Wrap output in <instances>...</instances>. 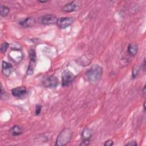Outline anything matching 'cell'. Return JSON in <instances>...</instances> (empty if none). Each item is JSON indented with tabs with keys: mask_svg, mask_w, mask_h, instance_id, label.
Masks as SVG:
<instances>
[{
	"mask_svg": "<svg viewBox=\"0 0 146 146\" xmlns=\"http://www.w3.org/2000/svg\"><path fill=\"white\" fill-rule=\"evenodd\" d=\"M42 83L45 87L55 88L58 84V80L53 75H49L43 78Z\"/></svg>",
	"mask_w": 146,
	"mask_h": 146,
	"instance_id": "5b68a950",
	"label": "cell"
},
{
	"mask_svg": "<svg viewBox=\"0 0 146 146\" xmlns=\"http://www.w3.org/2000/svg\"><path fill=\"white\" fill-rule=\"evenodd\" d=\"M137 74H138V70L134 68L133 69V71H132V76L133 78H135L136 77V76L137 75Z\"/></svg>",
	"mask_w": 146,
	"mask_h": 146,
	"instance_id": "603a6c76",
	"label": "cell"
},
{
	"mask_svg": "<svg viewBox=\"0 0 146 146\" xmlns=\"http://www.w3.org/2000/svg\"><path fill=\"white\" fill-rule=\"evenodd\" d=\"M29 54L30 62H35L36 59V53L35 50L34 49H30L29 51Z\"/></svg>",
	"mask_w": 146,
	"mask_h": 146,
	"instance_id": "2e32d148",
	"label": "cell"
},
{
	"mask_svg": "<svg viewBox=\"0 0 146 146\" xmlns=\"http://www.w3.org/2000/svg\"><path fill=\"white\" fill-rule=\"evenodd\" d=\"M19 23L22 27H30L34 26L35 24V20L33 17H28L20 21Z\"/></svg>",
	"mask_w": 146,
	"mask_h": 146,
	"instance_id": "30bf717a",
	"label": "cell"
},
{
	"mask_svg": "<svg viewBox=\"0 0 146 146\" xmlns=\"http://www.w3.org/2000/svg\"><path fill=\"white\" fill-rule=\"evenodd\" d=\"M137 145V143H136L135 141H134V140H133V141H129L128 143H127L125 144V145H131V146Z\"/></svg>",
	"mask_w": 146,
	"mask_h": 146,
	"instance_id": "cb8c5ba5",
	"label": "cell"
},
{
	"mask_svg": "<svg viewBox=\"0 0 146 146\" xmlns=\"http://www.w3.org/2000/svg\"><path fill=\"white\" fill-rule=\"evenodd\" d=\"M27 92V90L24 86H20L11 90V94L16 98H21Z\"/></svg>",
	"mask_w": 146,
	"mask_h": 146,
	"instance_id": "ba28073f",
	"label": "cell"
},
{
	"mask_svg": "<svg viewBox=\"0 0 146 146\" xmlns=\"http://www.w3.org/2000/svg\"><path fill=\"white\" fill-rule=\"evenodd\" d=\"M9 46V43H8L7 42H4L2 43V46H1V51L2 53H5V52L6 51V50H7V49Z\"/></svg>",
	"mask_w": 146,
	"mask_h": 146,
	"instance_id": "ac0fdd59",
	"label": "cell"
},
{
	"mask_svg": "<svg viewBox=\"0 0 146 146\" xmlns=\"http://www.w3.org/2000/svg\"><path fill=\"white\" fill-rule=\"evenodd\" d=\"M90 142V140L84 139V140H83V141H82V143H80V145H82V146H87L89 145Z\"/></svg>",
	"mask_w": 146,
	"mask_h": 146,
	"instance_id": "44dd1931",
	"label": "cell"
},
{
	"mask_svg": "<svg viewBox=\"0 0 146 146\" xmlns=\"http://www.w3.org/2000/svg\"><path fill=\"white\" fill-rule=\"evenodd\" d=\"M75 21L74 17H61L58 18L56 25L60 29H65L73 23Z\"/></svg>",
	"mask_w": 146,
	"mask_h": 146,
	"instance_id": "8992f818",
	"label": "cell"
},
{
	"mask_svg": "<svg viewBox=\"0 0 146 146\" xmlns=\"http://www.w3.org/2000/svg\"><path fill=\"white\" fill-rule=\"evenodd\" d=\"M145 102H144V103L143 104V107H144V111H145Z\"/></svg>",
	"mask_w": 146,
	"mask_h": 146,
	"instance_id": "484cf974",
	"label": "cell"
},
{
	"mask_svg": "<svg viewBox=\"0 0 146 146\" xmlns=\"http://www.w3.org/2000/svg\"><path fill=\"white\" fill-rule=\"evenodd\" d=\"M6 97V92H5V90H3L2 86L1 87V99H5Z\"/></svg>",
	"mask_w": 146,
	"mask_h": 146,
	"instance_id": "ffe728a7",
	"label": "cell"
},
{
	"mask_svg": "<svg viewBox=\"0 0 146 146\" xmlns=\"http://www.w3.org/2000/svg\"><path fill=\"white\" fill-rule=\"evenodd\" d=\"M113 143L112 140H108L104 143V145H106V146H111L113 145Z\"/></svg>",
	"mask_w": 146,
	"mask_h": 146,
	"instance_id": "7402d4cb",
	"label": "cell"
},
{
	"mask_svg": "<svg viewBox=\"0 0 146 146\" xmlns=\"http://www.w3.org/2000/svg\"><path fill=\"white\" fill-rule=\"evenodd\" d=\"M92 137V132L91 129L88 127H85L82 133V138L83 140L84 139H89Z\"/></svg>",
	"mask_w": 146,
	"mask_h": 146,
	"instance_id": "5bb4252c",
	"label": "cell"
},
{
	"mask_svg": "<svg viewBox=\"0 0 146 146\" xmlns=\"http://www.w3.org/2000/svg\"><path fill=\"white\" fill-rule=\"evenodd\" d=\"M2 72L3 74L7 77L9 76L11 73L12 68H13L11 64L5 61H3L2 64Z\"/></svg>",
	"mask_w": 146,
	"mask_h": 146,
	"instance_id": "8fae6325",
	"label": "cell"
},
{
	"mask_svg": "<svg viewBox=\"0 0 146 146\" xmlns=\"http://www.w3.org/2000/svg\"><path fill=\"white\" fill-rule=\"evenodd\" d=\"M79 5L76 1H72L67 3L62 7V10L64 12L70 13L78 10Z\"/></svg>",
	"mask_w": 146,
	"mask_h": 146,
	"instance_id": "9c48e42d",
	"label": "cell"
},
{
	"mask_svg": "<svg viewBox=\"0 0 146 146\" xmlns=\"http://www.w3.org/2000/svg\"><path fill=\"white\" fill-rule=\"evenodd\" d=\"M72 136V132L69 128L63 129L57 137L55 145L63 146L67 145L71 140Z\"/></svg>",
	"mask_w": 146,
	"mask_h": 146,
	"instance_id": "7a4b0ae2",
	"label": "cell"
},
{
	"mask_svg": "<svg viewBox=\"0 0 146 146\" xmlns=\"http://www.w3.org/2000/svg\"><path fill=\"white\" fill-rule=\"evenodd\" d=\"M58 18L53 14H46L38 18V22L44 25H48L56 23Z\"/></svg>",
	"mask_w": 146,
	"mask_h": 146,
	"instance_id": "3957f363",
	"label": "cell"
},
{
	"mask_svg": "<svg viewBox=\"0 0 146 146\" xmlns=\"http://www.w3.org/2000/svg\"><path fill=\"white\" fill-rule=\"evenodd\" d=\"M103 74V68L98 64H94L88 70L86 73L87 79L92 83H97L100 80Z\"/></svg>",
	"mask_w": 146,
	"mask_h": 146,
	"instance_id": "6da1fadb",
	"label": "cell"
},
{
	"mask_svg": "<svg viewBox=\"0 0 146 146\" xmlns=\"http://www.w3.org/2000/svg\"><path fill=\"white\" fill-rule=\"evenodd\" d=\"M9 58L14 62L18 63L22 59V54L19 50H11L9 54Z\"/></svg>",
	"mask_w": 146,
	"mask_h": 146,
	"instance_id": "52a82bcc",
	"label": "cell"
},
{
	"mask_svg": "<svg viewBox=\"0 0 146 146\" xmlns=\"http://www.w3.org/2000/svg\"><path fill=\"white\" fill-rule=\"evenodd\" d=\"M138 51V46L136 44L132 43L128 47V52L131 55H135Z\"/></svg>",
	"mask_w": 146,
	"mask_h": 146,
	"instance_id": "7c38bea8",
	"label": "cell"
},
{
	"mask_svg": "<svg viewBox=\"0 0 146 146\" xmlns=\"http://www.w3.org/2000/svg\"><path fill=\"white\" fill-rule=\"evenodd\" d=\"M143 94L145 95V85L144 86V88H143Z\"/></svg>",
	"mask_w": 146,
	"mask_h": 146,
	"instance_id": "d4e9b609",
	"label": "cell"
},
{
	"mask_svg": "<svg viewBox=\"0 0 146 146\" xmlns=\"http://www.w3.org/2000/svg\"><path fill=\"white\" fill-rule=\"evenodd\" d=\"M42 111V106L38 104L36 106V108H35V113L36 115H38L40 114V112Z\"/></svg>",
	"mask_w": 146,
	"mask_h": 146,
	"instance_id": "d6986e66",
	"label": "cell"
},
{
	"mask_svg": "<svg viewBox=\"0 0 146 146\" xmlns=\"http://www.w3.org/2000/svg\"><path fill=\"white\" fill-rule=\"evenodd\" d=\"M35 62H30L29 67H28V69L27 70V75H30L33 74V71H34V67H35Z\"/></svg>",
	"mask_w": 146,
	"mask_h": 146,
	"instance_id": "e0dca14e",
	"label": "cell"
},
{
	"mask_svg": "<svg viewBox=\"0 0 146 146\" xmlns=\"http://www.w3.org/2000/svg\"><path fill=\"white\" fill-rule=\"evenodd\" d=\"M74 75L69 70H65L62 75V86L66 87L69 86L74 79Z\"/></svg>",
	"mask_w": 146,
	"mask_h": 146,
	"instance_id": "277c9868",
	"label": "cell"
},
{
	"mask_svg": "<svg viewBox=\"0 0 146 146\" xmlns=\"http://www.w3.org/2000/svg\"><path fill=\"white\" fill-rule=\"evenodd\" d=\"M10 132L13 136H19V135H21L23 131H22V128L19 126L14 125L10 129Z\"/></svg>",
	"mask_w": 146,
	"mask_h": 146,
	"instance_id": "4fadbf2b",
	"label": "cell"
},
{
	"mask_svg": "<svg viewBox=\"0 0 146 146\" xmlns=\"http://www.w3.org/2000/svg\"><path fill=\"white\" fill-rule=\"evenodd\" d=\"M0 11H1V15L2 17H6L9 14L10 9L8 7L1 5L0 7Z\"/></svg>",
	"mask_w": 146,
	"mask_h": 146,
	"instance_id": "9a60e30c",
	"label": "cell"
}]
</instances>
